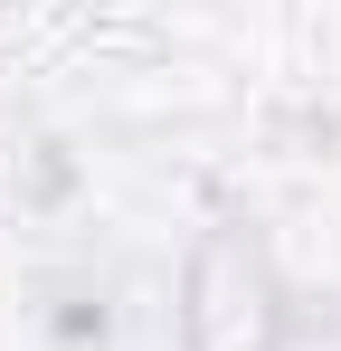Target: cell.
<instances>
[{
  "mask_svg": "<svg viewBox=\"0 0 341 351\" xmlns=\"http://www.w3.org/2000/svg\"><path fill=\"white\" fill-rule=\"evenodd\" d=\"M266 332H275V285L237 237H218L190 266V342L199 351H266Z\"/></svg>",
  "mask_w": 341,
  "mask_h": 351,
  "instance_id": "1",
  "label": "cell"
}]
</instances>
